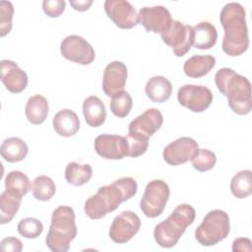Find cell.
Masks as SVG:
<instances>
[{"mask_svg": "<svg viewBox=\"0 0 252 252\" xmlns=\"http://www.w3.org/2000/svg\"><path fill=\"white\" fill-rule=\"evenodd\" d=\"M137 189V182L132 177H122L99 187L96 194L85 202V213L92 220H99L135 196Z\"/></svg>", "mask_w": 252, "mask_h": 252, "instance_id": "cell-1", "label": "cell"}, {"mask_svg": "<svg viewBox=\"0 0 252 252\" xmlns=\"http://www.w3.org/2000/svg\"><path fill=\"white\" fill-rule=\"evenodd\" d=\"M220 21L224 30L221 48L228 56H239L249 46L248 30L243 6L231 2L223 6L220 14Z\"/></svg>", "mask_w": 252, "mask_h": 252, "instance_id": "cell-2", "label": "cell"}, {"mask_svg": "<svg viewBox=\"0 0 252 252\" xmlns=\"http://www.w3.org/2000/svg\"><path fill=\"white\" fill-rule=\"evenodd\" d=\"M215 83L234 113L246 115L251 111V84L247 78L224 67L216 73Z\"/></svg>", "mask_w": 252, "mask_h": 252, "instance_id": "cell-3", "label": "cell"}, {"mask_svg": "<svg viewBox=\"0 0 252 252\" xmlns=\"http://www.w3.org/2000/svg\"><path fill=\"white\" fill-rule=\"evenodd\" d=\"M196 212L192 206L188 204L177 206L167 219L155 226L156 242L163 248L175 246L186 228L194 222Z\"/></svg>", "mask_w": 252, "mask_h": 252, "instance_id": "cell-4", "label": "cell"}, {"mask_svg": "<svg viewBox=\"0 0 252 252\" xmlns=\"http://www.w3.org/2000/svg\"><path fill=\"white\" fill-rule=\"evenodd\" d=\"M77 236L74 210L60 206L52 213L51 223L45 237L46 246L53 252H67L70 242Z\"/></svg>", "mask_w": 252, "mask_h": 252, "instance_id": "cell-5", "label": "cell"}, {"mask_svg": "<svg viewBox=\"0 0 252 252\" xmlns=\"http://www.w3.org/2000/svg\"><path fill=\"white\" fill-rule=\"evenodd\" d=\"M229 230L228 215L221 210H213L196 228L195 238L203 246H213L225 239Z\"/></svg>", "mask_w": 252, "mask_h": 252, "instance_id": "cell-6", "label": "cell"}, {"mask_svg": "<svg viewBox=\"0 0 252 252\" xmlns=\"http://www.w3.org/2000/svg\"><path fill=\"white\" fill-rule=\"evenodd\" d=\"M170 194L167 183L160 179L150 181L140 201V208L148 218H156L162 214Z\"/></svg>", "mask_w": 252, "mask_h": 252, "instance_id": "cell-7", "label": "cell"}, {"mask_svg": "<svg viewBox=\"0 0 252 252\" xmlns=\"http://www.w3.org/2000/svg\"><path fill=\"white\" fill-rule=\"evenodd\" d=\"M165 44L172 48L177 57L184 56L193 44V27L172 20L169 27L160 33Z\"/></svg>", "mask_w": 252, "mask_h": 252, "instance_id": "cell-8", "label": "cell"}, {"mask_svg": "<svg viewBox=\"0 0 252 252\" xmlns=\"http://www.w3.org/2000/svg\"><path fill=\"white\" fill-rule=\"evenodd\" d=\"M60 51L64 58L81 65L91 64L95 57L94 47L84 37L76 34L68 35L61 41Z\"/></svg>", "mask_w": 252, "mask_h": 252, "instance_id": "cell-9", "label": "cell"}, {"mask_svg": "<svg viewBox=\"0 0 252 252\" xmlns=\"http://www.w3.org/2000/svg\"><path fill=\"white\" fill-rule=\"evenodd\" d=\"M178 102L193 112L205 111L213 101L212 91L204 86L184 85L177 93Z\"/></svg>", "mask_w": 252, "mask_h": 252, "instance_id": "cell-10", "label": "cell"}, {"mask_svg": "<svg viewBox=\"0 0 252 252\" xmlns=\"http://www.w3.org/2000/svg\"><path fill=\"white\" fill-rule=\"evenodd\" d=\"M141 220L132 211H124L114 218L110 228L109 237L115 243H126L139 231Z\"/></svg>", "mask_w": 252, "mask_h": 252, "instance_id": "cell-11", "label": "cell"}, {"mask_svg": "<svg viewBox=\"0 0 252 252\" xmlns=\"http://www.w3.org/2000/svg\"><path fill=\"white\" fill-rule=\"evenodd\" d=\"M163 117L158 108H149L133 119L128 126V136L149 140L162 125Z\"/></svg>", "mask_w": 252, "mask_h": 252, "instance_id": "cell-12", "label": "cell"}, {"mask_svg": "<svg viewBox=\"0 0 252 252\" xmlns=\"http://www.w3.org/2000/svg\"><path fill=\"white\" fill-rule=\"evenodd\" d=\"M199 150L198 143L189 137H181L168 144L163 152L162 157L169 165H180L191 160Z\"/></svg>", "mask_w": 252, "mask_h": 252, "instance_id": "cell-13", "label": "cell"}, {"mask_svg": "<svg viewBox=\"0 0 252 252\" xmlns=\"http://www.w3.org/2000/svg\"><path fill=\"white\" fill-rule=\"evenodd\" d=\"M94 146L96 154L105 159H121L128 156L129 145L124 136L101 134L95 138Z\"/></svg>", "mask_w": 252, "mask_h": 252, "instance_id": "cell-14", "label": "cell"}, {"mask_svg": "<svg viewBox=\"0 0 252 252\" xmlns=\"http://www.w3.org/2000/svg\"><path fill=\"white\" fill-rule=\"evenodd\" d=\"M104 10L108 18L120 29H132L139 22L135 8L126 0H106Z\"/></svg>", "mask_w": 252, "mask_h": 252, "instance_id": "cell-15", "label": "cell"}, {"mask_svg": "<svg viewBox=\"0 0 252 252\" xmlns=\"http://www.w3.org/2000/svg\"><path fill=\"white\" fill-rule=\"evenodd\" d=\"M140 24L147 32L155 33L163 32L172 22L170 12L163 6L141 8L138 14Z\"/></svg>", "mask_w": 252, "mask_h": 252, "instance_id": "cell-16", "label": "cell"}, {"mask_svg": "<svg viewBox=\"0 0 252 252\" xmlns=\"http://www.w3.org/2000/svg\"><path fill=\"white\" fill-rule=\"evenodd\" d=\"M127 67L120 61L110 62L103 71L102 90L108 96L124 91L127 81Z\"/></svg>", "mask_w": 252, "mask_h": 252, "instance_id": "cell-17", "label": "cell"}, {"mask_svg": "<svg viewBox=\"0 0 252 252\" xmlns=\"http://www.w3.org/2000/svg\"><path fill=\"white\" fill-rule=\"evenodd\" d=\"M1 65V81L5 88L13 93H22L28 86V75L14 61L4 59Z\"/></svg>", "mask_w": 252, "mask_h": 252, "instance_id": "cell-18", "label": "cell"}, {"mask_svg": "<svg viewBox=\"0 0 252 252\" xmlns=\"http://www.w3.org/2000/svg\"><path fill=\"white\" fill-rule=\"evenodd\" d=\"M54 131L62 137H72L80 129V120L76 112L71 109L58 111L52 120Z\"/></svg>", "mask_w": 252, "mask_h": 252, "instance_id": "cell-19", "label": "cell"}, {"mask_svg": "<svg viewBox=\"0 0 252 252\" xmlns=\"http://www.w3.org/2000/svg\"><path fill=\"white\" fill-rule=\"evenodd\" d=\"M83 114L89 126L99 127L106 118L105 106L99 97L91 95L83 102Z\"/></svg>", "mask_w": 252, "mask_h": 252, "instance_id": "cell-20", "label": "cell"}, {"mask_svg": "<svg viewBox=\"0 0 252 252\" xmlns=\"http://www.w3.org/2000/svg\"><path fill=\"white\" fill-rule=\"evenodd\" d=\"M145 92L147 96L154 102L166 101L172 93V85L163 76H154L146 84Z\"/></svg>", "mask_w": 252, "mask_h": 252, "instance_id": "cell-21", "label": "cell"}, {"mask_svg": "<svg viewBox=\"0 0 252 252\" xmlns=\"http://www.w3.org/2000/svg\"><path fill=\"white\" fill-rule=\"evenodd\" d=\"M215 65L216 58L213 55H194L185 61L183 70L189 78H201L207 75Z\"/></svg>", "mask_w": 252, "mask_h": 252, "instance_id": "cell-22", "label": "cell"}, {"mask_svg": "<svg viewBox=\"0 0 252 252\" xmlns=\"http://www.w3.org/2000/svg\"><path fill=\"white\" fill-rule=\"evenodd\" d=\"M218 39L216 27L209 22H201L193 27V44L199 49L212 48Z\"/></svg>", "mask_w": 252, "mask_h": 252, "instance_id": "cell-23", "label": "cell"}, {"mask_svg": "<svg viewBox=\"0 0 252 252\" xmlns=\"http://www.w3.org/2000/svg\"><path fill=\"white\" fill-rule=\"evenodd\" d=\"M2 158L8 162H18L26 158L29 148L27 143L18 137L5 139L0 147Z\"/></svg>", "mask_w": 252, "mask_h": 252, "instance_id": "cell-24", "label": "cell"}, {"mask_svg": "<svg viewBox=\"0 0 252 252\" xmlns=\"http://www.w3.org/2000/svg\"><path fill=\"white\" fill-rule=\"evenodd\" d=\"M25 113L29 122L33 125L43 123L48 115V102L41 94L31 96L26 104Z\"/></svg>", "mask_w": 252, "mask_h": 252, "instance_id": "cell-25", "label": "cell"}, {"mask_svg": "<svg viewBox=\"0 0 252 252\" xmlns=\"http://www.w3.org/2000/svg\"><path fill=\"white\" fill-rule=\"evenodd\" d=\"M23 196L5 190L0 196V223L5 224L10 222L18 213Z\"/></svg>", "mask_w": 252, "mask_h": 252, "instance_id": "cell-26", "label": "cell"}, {"mask_svg": "<svg viewBox=\"0 0 252 252\" xmlns=\"http://www.w3.org/2000/svg\"><path fill=\"white\" fill-rule=\"evenodd\" d=\"M93 175V168L90 164L69 162L65 168V179L73 186H82L90 181Z\"/></svg>", "mask_w": 252, "mask_h": 252, "instance_id": "cell-27", "label": "cell"}, {"mask_svg": "<svg viewBox=\"0 0 252 252\" xmlns=\"http://www.w3.org/2000/svg\"><path fill=\"white\" fill-rule=\"evenodd\" d=\"M230 191L238 199L248 197L252 193V172L241 170L236 173L230 181Z\"/></svg>", "mask_w": 252, "mask_h": 252, "instance_id": "cell-28", "label": "cell"}, {"mask_svg": "<svg viewBox=\"0 0 252 252\" xmlns=\"http://www.w3.org/2000/svg\"><path fill=\"white\" fill-rule=\"evenodd\" d=\"M56 192L54 181L46 175H39L34 178L32 185V193L36 200L49 201Z\"/></svg>", "mask_w": 252, "mask_h": 252, "instance_id": "cell-29", "label": "cell"}, {"mask_svg": "<svg viewBox=\"0 0 252 252\" xmlns=\"http://www.w3.org/2000/svg\"><path fill=\"white\" fill-rule=\"evenodd\" d=\"M32 189L29 177L19 170L10 171L5 177V190L25 196Z\"/></svg>", "mask_w": 252, "mask_h": 252, "instance_id": "cell-30", "label": "cell"}, {"mask_svg": "<svg viewBox=\"0 0 252 252\" xmlns=\"http://www.w3.org/2000/svg\"><path fill=\"white\" fill-rule=\"evenodd\" d=\"M133 106L132 96L126 91H121L111 96L109 107L111 112L118 118L126 117Z\"/></svg>", "mask_w": 252, "mask_h": 252, "instance_id": "cell-31", "label": "cell"}, {"mask_svg": "<svg viewBox=\"0 0 252 252\" xmlns=\"http://www.w3.org/2000/svg\"><path fill=\"white\" fill-rule=\"evenodd\" d=\"M17 229L18 232L25 238L33 239L42 233L43 224L35 218H26L20 220L17 225Z\"/></svg>", "mask_w": 252, "mask_h": 252, "instance_id": "cell-32", "label": "cell"}, {"mask_svg": "<svg viewBox=\"0 0 252 252\" xmlns=\"http://www.w3.org/2000/svg\"><path fill=\"white\" fill-rule=\"evenodd\" d=\"M191 162L196 170L205 172L211 170L215 166L217 162V157L215 153L208 149H199L197 154L191 159Z\"/></svg>", "mask_w": 252, "mask_h": 252, "instance_id": "cell-33", "label": "cell"}, {"mask_svg": "<svg viewBox=\"0 0 252 252\" xmlns=\"http://www.w3.org/2000/svg\"><path fill=\"white\" fill-rule=\"evenodd\" d=\"M14 6L10 1L0 2V36L8 34L13 26Z\"/></svg>", "mask_w": 252, "mask_h": 252, "instance_id": "cell-34", "label": "cell"}, {"mask_svg": "<svg viewBox=\"0 0 252 252\" xmlns=\"http://www.w3.org/2000/svg\"><path fill=\"white\" fill-rule=\"evenodd\" d=\"M126 139L128 141L129 150H128V156L131 158H137L145 154L149 147V140H142L138 138H134L131 136H126Z\"/></svg>", "mask_w": 252, "mask_h": 252, "instance_id": "cell-35", "label": "cell"}, {"mask_svg": "<svg viewBox=\"0 0 252 252\" xmlns=\"http://www.w3.org/2000/svg\"><path fill=\"white\" fill-rule=\"evenodd\" d=\"M65 6L64 0H44L42 2L43 12L50 18L59 17L64 12Z\"/></svg>", "mask_w": 252, "mask_h": 252, "instance_id": "cell-36", "label": "cell"}, {"mask_svg": "<svg viewBox=\"0 0 252 252\" xmlns=\"http://www.w3.org/2000/svg\"><path fill=\"white\" fill-rule=\"evenodd\" d=\"M1 251H13V252H21L23 250V243L17 237H6L1 241L0 244Z\"/></svg>", "mask_w": 252, "mask_h": 252, "instance_id": "cell-37", "label": "cell"}, {"mask_svg": "<svg viewBox=\"0 0 252 252\" xmlns=\"http://www.w3.org/2000/svg\"><path fill=\"white\" fill-rule=\"evenodd\" d=\"M251 240L249 238H236L232 243V251L233 252H251L252 245Z\"/></svg>", "mask_w": 252, "mask_h": 252, "instance_id": "cell-38", "label": "cell"}, {"mask_svg": "<svg viewBox=\"0 0 252 252\" xmlns=\"http://www.w3.org/2000/svg\"><path fill=\"white\" fill-rule=\"evenodd\" d=\"M70 5L76 11L84 12V11H87L88 9H90V7L93 5V0H82V1L81 0H79V1L70 0Z\"/></svg>", "mask_w": 252, "mask_h": 252, "instance_id": "cell-39", "label": "cell"}]
</instances>
